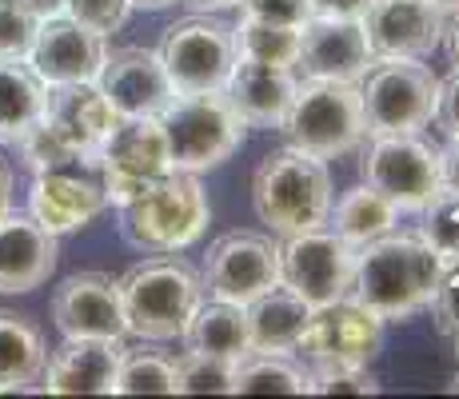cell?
<instances>
[{
    "instance_id": "cell-1",
    "label": "cell",
    "mask_w": 459,
    "mask_h": 399,
    "mask_svg": "<svg viewBox=\"0 0 459 399\" xmlns=\"http://www.w3.org/2000/svg\"><path fill=\"white\" fill-rule=\"evenodd\" d=\"M444 280V264L420 232H387L356 247V280L348 299L364 304L379 319H408L431 308Z\"/></svg>"
},
{
    "instance_id": "cell-2",
    "label": "cell",
    "mask_w": 459,
    "mask_h": 399,
    "mask_svg": "<svg viewBox=\"0 0 459 399\" xmlns=\"http://www.w3.org/2000/svg\"><path fill=\"white\" fill-rule=\"evenodd\" d=\"M252 208L260 224L284 239L324 228L332 216V176L324 160L296 144L268 152L252 172Z\"/></svg>"
},
{
    "instance_id": "cell-3",
    "label": "cell",
    "mask_w": 459,
    "mask_h": 399,
    "mask_svg": "<svg viewBox=\"0 0 459 399\" xmlns=\"http://www.w3.org/2000/svg\"><path fill=\"white\" fill-rule=\"evenodd\" d=\"M208 220L212 208L204 188H200L196 172H184V168H172L136 200L120 204V236L144 256L180 252V247L196 244Z\"/></svg>"
},
{
    "instance_id": "cell-4",
    "label": "cell",
    "mask_w": 459,
    "mask_h": 399,
    "mask_svg": "<svg viewBox=\"0 0 459 399\" xmlns=\"http://www.w3.org/2000/svg\"><path fill=\"white\" fill-rule=\"evenodd\" d=\"M120 299L128 332L144 343H164L184 335L196 304L204 299V280L192 264L164 252L120 276Z\"/></svg>"
},
{
    "instance_id": "cell-5",
    "label": "cell",
    "mask_w": 459,
    "mask_h": 399,
    "mask_svg": "<svg viewBox=\"0 0 459 399\" xmlns=\"http://www.w3.org/2000/svg\"><path fill=\"white\" fill-rule=\"evenodd\" d=\"M156 120L164 128L172 168H184V172H204V168L224 164L248 132V124L240 120V112L224 92L172 96V104Z\"/></svg>"
},
{
    "instance_id": "cell-6",
    "label": "cell",
    "mask_w": 459,
    "mask_h": 399,
    "mask_svg": "<svg viewBox=\"0 0 459 399\" xmlns=\"http://www.w3.org/2000/svg\"><path fill=\"white\" fill-rule=\"evenodd\" d=\"M280 132L288 136V144L320 160L351 152L364 140L359 84H351V80H304V84H296V100Z\"/></svg>"
},
{
    "instance_id": "cell-7",
    "label": "cell",
    "mask_w": 459,
    "mask_h": 399,
    "mask_svg": "<svg viewBox=\"0 0 459 399\" xmlns=\"http://www.w3.org/2000/svg\"><path fill=\"white\" fill-rule=\"evenodd\" d=\"M236 60V32L208 13H192L184 21L168 24L160 40V65L172 80L176 96L224 92Z\"/></svg>"
},
{
    "instance_id": "cell-8",
    "label": "cell",
    "mask_w": 459,
    "mask_h": 399,
    "mask_svg": "<svg viewBox=\"0 0 459 399\" xmlns=\"http://www.w3.org/2000/svg\"><path fill=\"white\" fill-rule=\"evenodd\" d=\"M439 80L420 60H372L359 84L364 104V136L420 132L436 117Z\"/></svg>"
},
{
    "instance_id": "cell-9",
    "label": "cell",
    "mask_w": 459,
    "mask_h": 399,
    "mask_svg": "<svg viewBox=\"0 0 459 399\" xmlns=\"http://www.w3.org/2000/svg\"><path fill=\"white\" fill-rule=\"evenodd\" d=\"M96 164H100L104 196L108 204H128L140 192H148L160 176L172 172V156H168V140L156 117H120L112 132L96 148Z\"/></svg>"
},
{
    "instance_id": "cell-10",
    "label": "cell",
    "mask_w": 459,
    "mask_h": 399,
    "mask_svg": "<svg viewBox=\"0 0 459 399\" xmlns=\"http://www.w3.org/2000/svg\"><path fill=\"white\" fill-rule=\"evenodd\" d=\"M280 280L312 312L316 308H328L351 291V280H356V247L340 232H324V228L288 236V244L280 247Z\"/></svg>"
},
{
    "instance_id": "cell-11",
    "label": "cell",
    "mask_w": 459,
    "mask_h": 399,
    "mask_svg": "<svg viewBox=\"0 0 459 399\" xmlns=\"http://www.w3.org/2000/svg\"><path fill=\"white\" fill-rule=\"evenodd\" d=\"M364 180L400 212H423L428 200L444 188L439 152H431L416 132L372 136V148L364 156Z\"/></svg>"
},
{
    "instance_id": "cell-12",
    "label": "cell",
    "mask_w": 459,
    "mask_h": 399,
    "mask_svg": "<svg viewBox=\"0 0 459 399\" xmlns=\"http://www.w3.org/2000/svg\"><path fill=\"white\" fill-rule=\"evenodd\" d=\"M379 343L384 319L343 296L328 308H316L296 351H304L316 368H368L379 356Z\"/></svg>"
},
{
    "instance_id": "cell-13",
    "label": "cell",
    "mask_w": 459,
    "mask_h": 399,
    "mask_svg": "<svg viewBox=\"0 0 459 399\" xmlns=\"http://www.w3.org/2000/svg\"><path fill=\"white\" fill-rule=\"evenodd\" d=\"M104 208H108V196H104V180H100L96 156L37 172L32 192H29V216H37L40 224L56 236L92 224Z\"/></svg>"
},
{
    "instance_id": "cell-14",
    "label": "cell",
    "mask_w": 459,
    "mask_h": 399,
    "mask_svg": "<svg viewBox=\"0 0 459 399\" xmlns=\"http://www.w3.org/2000/svg\"><path fill=\"white\" fill-rule=\"evenodd\" d=\"M52 319L65 340H125V299L120 280L108 272H73L52 291Z\"/></svg>"
},
{
    "instance_id": "cell-15",
    "label": "cell",
    "mask_w": 459,
    "mask_h": 399,
    "mask_svg": "<svg viewBox=\"0 0 459 399\" xmlns=\"http://www.w3.org/2000/svg\"><path fill=\"white\" fill-rule=\"evenodd\" d=\"M208 296L248 304L280 283V247L260 232H224L208 247Z\"/></svg>"
},
{
    "instance_id": "cell-16",
    "label": "cell",
    "mask_w": 459,
    "mask_h": 399,
    "mask_svg": "<svg viewBox=\"0 0 459 399\" xmlns=\"http://www.w3.org/2000/svg\"><path fill=\"white\" fill-rule=\"evenodd\" d=\"M376 60H423L444 44V13L431 0H372L359 16Z\"/></svg>"
},
{
    "instance_id": "cell-17",
    "label": "cell",
    "mask_w": 459,
    "mask_h": 399,
    "mask_svg": "<svg viewBox=\"0 0 459 399\" xmlns=\"http://www.w3.org/2000/svg\"><path fill=\"white\" fill-rule=\"evenodd\" d=\"M92 84L104 92L117 117H160L176 96L160 65V52L152 48L104 52V65Z\"/></svg>"
},
{
    "instance_id": "cell-18",
    "label": "cell",
    "mask_w": 459,
    "mask_h": 399,
    "mask_svg": "<svg viewBox=\"0 0 459 399\" xmlns=\"http://www.w3.org/2000/svg\"><path fill=\"white\" fill-rule=\"evenodd\" d=\"M117 120L120 117L104 100L100 88L92 80H81V84H48L44 112L37 124L68 156H96L100 140L108 136Z\"/></svg>"
},
{
    "instance_id": "cell-19",
    "label": "cell",
    "mask_w": 459,
    "mask_h": 399,
    "mask_svg": "<svg viewBox=\"0 0 459 399\" xmlns=\"http://www.w3.org/2000/svg\"><path fill=\"white\" fill-rule=\"evenodd\" d=\"M372 44L359 21L343 16H312L299 29V56L296 65L304 68L307 80H351L359 84L372 68Z\"/></svg>"
},
{
    "instance_id": "cell-20",
    "label": "cell",
    "mask_w": 459,
    "mask_h": 399,
    "mask_svg": "<svg viewBox=\"0 0 459 399\" xmlns=\"http://www.w3.org/2000/svg\"><path fill=\"white\" fill-rule=\"evenodd\" d=\"M29 65L44 84H81L96 80L104 65V37L76 24L73 16H48L40 21L37 40L29 48Z\"/></svg>"
},
{
    "instance_id": "cell-21",
    "label": "cell",
    "mask_w": 459,
    "mask_h": 399,
    "mask_svg": "<svg viewBox=\"0 0 459 399\" xmlns=\"http://www.w3.org/2000/svg\"><path fill=\"white\" fill-rule=\"evenodd\" d=\"M60 247L56 232L40 224L37 216H0V291L4 296H24L56 272Z\"/></svg>"
},
{
    "instance_id": "cell-22",
    "label": "cell",
    "mask_w": 459,
    "mask_h": 399,
    "mask_svg": "<svg viewBox=\"0 0 459 399\" xmlns=\"http://www.w3.org/2000/svg\"><path fill=\"white\" fill-rule=\"evenodd\" d=\"M120 340H65L44 360L40 392L48 395H112L120 363Z\"/></svg>"
},
{
    "instance_id": "cell-23",
    "label": "cell",
    "mask_w": 459,
    "mask_h": 399,
    "mask_svg": "<svg viewBox=\"0 0 459 399\" xmlns=\"http://www.w3.org/2000/svg\"><path fill=\"white\" fill-rule=\"evenodd\" d=\"M224 96L248 128H284V117L296 100V76L284 65L240 56L224 84Z\"/></svg>"
},
{
    "instance_id": "cell-24",
    "label": "cell",
    "mask_w": 459,
    "mask_h": 399,
    "mask_svg": "<svg viewBox=\"0 0 459 399\" xmlns=\"http://www.w3.org/2000/svg\"><path fill=\"white\" fill-rule=\"evenodd\" d=\"M244 316H248L252 351H284L288 356V351H296L299 335H304L307 319H312V308L280 280V283H272L268 291H260L255 299H248Z\"/></svg>"
},
{
    "instance_id": "cell-25",
    "label": "cell",
    "mask_w": 459,
    "mask_h": 399,
    "mask_svg": "<svg viewBox=\"0 0 459 399\" xmlns=\"http://www.w3.org/2000/svg\"><path fill=\"white\" fill-rule=\"evenodd\" d=\"M48 84L32 73L29 60L0 56V144H16L44 112Z\"/></svg>"
},
{
    "instance_id": "cell-26",
    "label": "cell",
    "mask_w": 459,
    "mask_h": 399,
    "mask_svg": "<svg viewBox=\"0 0 459 399\" xmlns=\"http://www.w3.org/2000/svg\"><path fill=\"white\" fill-rule=\"evenodd\" d=\"M48 348H44L40 327L29 316L0 308V392H24L37 384Z\"/></svg>"
},
{
    "instance_id": "cell-27",
    "label": "cell",
    "mask_w": 459,
    "mask_h": 399,
    "mask_svg": "<svg viewBox=\"0 0 459 399\" xmlns=\"http://www.w3.org/2000/svg\"><path fill=\"white\" fill-rule=\"evenodd\" d=\"M184 343H188V351H208V356H228V360L248 356L252 343H248L244 304H228V299L204 304L200 299L188 327H184Z\"/></svg>"
},
{
    "instance_id": "cell-28",
    "label": "cell",
    "mask_w": 459,
    "mask_h": 399,
    "mask_svg": "<svg viewBox=\"0 0 459 399\" xmlns=\"http://www.w3.org/2000/svg\"><path fill=\"white\" fill-rule=\"evenodd\" d=\"M395 220H400V208L376 192L372 184H359V188L343 192V200L335 204V232L348 239L351 247H364L372 239L395 232Z\"/></svg>"
},
{
    "instance_id": "cell-29",
    "label": "cell",
    "mask_w": 459,
    "mask_h": 399,
    "mask_svg": "<svg viewBox=\"0 0 459 399\" xmlns=\"http://www.w3.org/2000/svg\"><path fill=\"white\" fill-rule=\"evenodd\" d=\"M232 395H307V376L284 351H248L236 360Z\"/></svg>"
},
{
    "instance_id": "cell-30",
    "label": "cell",
    "mask_w": 459,
    "mask_h": 399,
    "mask_svg": "<svg viewBox=\"0 0 459 399\" xmlns=\"http://www.w3.org/2000/svg\"><path fill=\"white\" fill-rule=\"evenodd\" d=\"M112 395H176V360L156 348H120Z\"/></svg>"
},
{
    "instance_id": "cell-31",
    "label": "cell",
    "mask_w": 459,
    "mask_h": 399,
    "mask_svg": "<svg viewBox=\"0 0 459 399\" xmlns=\"http://www.w3.org/2000/svg\"><path fill=\"white\" fill-rule=\"evenodd\" d=\"M232 32H236V52H240V56L264 60V65L296 68V56H299V29L240 16V24H236Z\"/></svg>"
},
{
    "instance_id": "cell-32",
    "label": "cell",
    "mask_w": 459,
    "mask_h": 399,
    "mask_svg": "<svg viewBox=\"0 0 459 399\" xmlns=\"http://www.w3.org/2000/svg\"><path fill=\"white\" fill-rule=\"evenodd\" d=\"M420 236L428 239V247L439 256L444 272L459 268V192L439 188L423 208V228Z\"/></svg>"
},
{
    "instance_id": "cell-33",
    "label": "cell",
    "mask_w": 459,
    "mask_h": 399,
    "mask_svg": "<svg viewBox=\"0 0 459 399\" xmlns=\"http://www.w3.org/2000/svg\"><path fill=\"white\" fill-rule=\"evenodd\" d=\"M236 360L208 356V351H184L176 360V395H232Z\"/></svg>"
},
{
    "instance_id": "cell-34",
    "label": "cell",
    "mask_w": 459,
    "mask_h": 399,
    "mask_svg": "<svg viewBox=\"0 0 459 399\" xmlns=\"http://www.w3.org/2000/svg\"><path fill=\"white\" fill-rule=\"evenodd\" d=\"M37 29H40V16H32L21 0H0V56L29 60Z\"/></svg>"
},
{
    "instance_id": "cell-35",
    "label": "cell",
    "mask_w": 459,
    "mask_h": 399,
    "mask_svg": "<svg viewBox=\"0 0 459 399\" xmlns=\"http://www.w3.org/2000/svg\"><path fill=\"white\" fill-rule=\"evenodd\" d=\"M307 395H379V379L368 368H316Z\"/></svg>"
},
{
    "instance_id": "cell-36",
    "label": "cell",
    "mask_w": 459,
    "mask_h": 399,
    "mask_svg": "<svg viewBox=\"0 0 459 399\" xmlns=\"http://www.w3.org/2000/svg\"><path fill=\"white\" fill-rule=\"evenodd\" d=\"M65 13L73 16L76 24L92 29L96 37H108V32H120L132 13V0H68Z\"/></svg>"
},
{
    "instance_id": "cell-37",
    "label": "cell",
    "mask_w": 459,
    "mask_h": 399,
    "mask_svg": "<svg viewBox=\"0 0 459 399\" xmlns=\"http://www.w3.org/2000/svg\"><path fill=\"white\" fill-rule=\"evenodd\" d=\"M240 16L268 24H288V29H304L312 21V0H240Z\"/></svg>"
},
{
    "instance_id": "cell-38",
    "label": "cell",
    "mask_w": 459,
    "mask_h": 399,
    "mask_svg": "<svg viewBox=\"0 0 459 399\" xmlns=\"http://www.w3.org/2000/svg\"><path fill=\"white\" fill-rule=\"evenodd\" d=\"M431 308H436V327L447 335V340H455V335H459V268L444 272Z\"/></svg>"
},
{
    "instance_id": "cell-39",
    "label": "cell",
    "mask_w": 459,
    "mask_h": 399,
    "mask_svg": "<svg viewBox=\"0 0 459 399\" xmlns=\"http://www.w3.org/2000/svg\"><path fill=\"white\" fill-rule=\"evenodd\" d=\"M436 120H439V128H444L447 136H452V132H459V68H452V73L439 80Z\"/></svg>"
},
{
    "instance_id": "cell-40",
    "label": "cell",
    "mask_w": 459,
    "mask_h": 399,
    "mask_svg": "<svg viewBox=\"0 0 459 399\" xmlns=\"http://www.w3.org/2000/svg\"><path fill=\"white\" fill-rule=\"evenodd\" d=\"M372 0H312L316 16H343V21H359Z\"/></svg>"
},
{
    "instance_id": "cell-41",
    "label": "cell",
    "mask_w": 459,
    "mask_h": 399,
    "mask_svg": "<svg viewBox=\"0 0 459 399\" xmlns=\"http://www.w3.org/2000/svg\"><path fill=\"white\" fill-rule=\"evenodd\" d=\"M439 176H444V188L459 192V132L447 136V148L439 152Z\"/></svg>"
},
{
    "instance_id": "cell-42",
    "label": "cell",
    "mask_w": 459,
    "mask_h": 399,
    "mask_svg": "<svg viewBox=\"0 0 459 399\" xmlns=\"http://www.w3.org/2000/svg\"><path fill=\"white\" fill-rule=\"evenodd\" d=\"M24 8H29L32 16H40V21H48V16H60L65 13V4L68 0H21Z\"/></svg>"
},
{
    "instance_id": "cell-43",
    "label": "cell",
    "mask_w": 459,
    "mask_h": 399,
    "mask_svg": "<svg viewBox=\"0 0 459 399\" xmlns=\"http://www.w3.org/2000/svg\"><path fill=\"white\" fill-rule=\"evenodd\" d=\"M180 4H188L192 13H220V8H232L240 0H180Z\"/></svg>"
},
{
    "instance_id": "cell-44",
    "label": "cell",
    "mask_w": 459,
    "mask_h": 399,
    "mask_svg": "<svg viewBox=\"0 0 459 399\" xmlns=\"http://www.w3.org/2000/svg\"><path fill=\"white\" fill-rule=\"evenodd\" d=\"M444 44H447V56H452V65L459 68V16L444 29Z\"/></svg>"
},
{
    "instance_id": "cell-45",
    "label": "cell",
    "mask_w": 459,
    "mask_h": 399,
    "mask_svg": "<svg viewBox=\"0 0 459 399\" xmlns=\"http://www.w3.org/2000/svg\"><path fill=\"white\" fill-rule=\"evenodd\" d=\"M168 4H180V0H132V8H148V13H160Z\"/></svg>"
},
{
    "instance_id": "cell-46",
    "label": "cell",
    "mask_w": 459,
    "mask_h": 399,
    "mask_svg": "<svg viewBox=\"0 0 459 399\" xmlns=\"http://www.w3.org/2000/svg\"><path fill=\"white\" fill-rule=\"evenodd\" d=\"M8 212V172L0 168V216Z\"/></svg>"
},
{
    "instance_id": "cell-47",
    "label": "cell",
    "mask_w": 459,
    "mask_h": 399,
    "mask_svg": "<svg viewBox=\"0 0 459 399\" xmlns=\"http://www.w3.org/2000/svg\"><path fill=\"white\" fill-rule=\"evenodd\" d=\"M431 4H436L439 13H444V16H447V13H452V16H459V0H431Z\"/></svg>"
},
{
    "instance_id": "cell-48",
    "label": "cell",
    "mask_w": 459,
    "mask_h": 399,
    "mask_svg": "<svg viewBox=\"0 0 459 399\" xmlns=\"http://www.w3.org/2000/svg\"><path fill=\"white\" fill-rule=\"evenodd\" d=\"M452 343H455V363H459V335H455V340H452Z\"/></svg>"
}]
</instances>
